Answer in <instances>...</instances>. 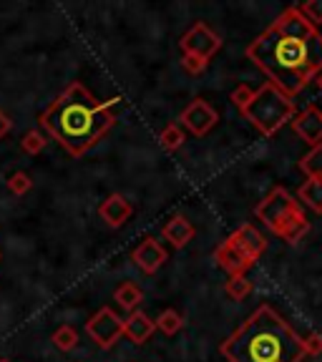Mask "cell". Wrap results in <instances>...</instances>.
<instances>
[{"instance_id": "cell-21", "label": "cell", "mask_w": 322, "mask_h": 362, "mask_svg": "<svg viewBox=\"0 0 322 362\" xmlns=\"http://www.w3.org/2000/svg\"><path fill=\"white\" fill-rule=\"evenodd\" d=\"M53 345L58 347L61 352H71L76 345H79V332H76L71 325H61V327L53 332Z\"/></svg>"}, {"instance_id": "cell-28", "label": "cell", "mask_w": 322, "mask_h": 362, "mask_svg": "<svg viewBox=\"0 0 322 362\" xmlns=\"http://www.w3.org/2000/svg\"><path fill=\"white\" fill-rule=\"evenodd\" d=\"M11 129H13L11 116H8L6 111H0V139H6V136L11 134Z\"/></svg>"}, {"instance_id": "cell-14", "label": "cell", "mask_w": 322, "mask_h": 362, "mask_svg": "<svg viewBox=\"0 0 322 362\" xmlns=\"http://www.w3.org/2000/svg\"><path fill=\"white\" fill-rule=\"evenodd\" d=\"M156 332V325L149 320L144 312H131L129 320H124V334L134 342V345H144L151 339V334Z\"/></svg>"}, {"instance_id": "cell-12", "label": "cell", "mask_w": 322, "mask_h": 362, "mask_svg": "<svg viewBox=\"0 0 322 362\" xmlns=\"http://www.w3.org/2000/svg\"><path fill=\"white\" fill-rule=\"evenodd\" d=\"M292 129L294 134L300 136L302 141L310 144L312 146H317V144L322 141V113L317 106H307L302 113H297L292 119Z\"/></svg>"}, {"instance_id": "cell-19", "label": "cell", "mask_w": 322, "mask_h": 362, "mask_svg": "<svg viewBox=\"0 0 322 362\" xmlns=\"http://www.w3.org/2000/svg\"><path fill=\"white\" fill-rule=\"evenodd\" d=\"M252 289H255V284L249 282L244 274H237V277H229L224 282V292L226 297H232L234 302H242L247 294H252Z\"/></svg>"}, {"instance_id": "cell-27", "label": "cell", "mask_w": 322, "mask_h": 362, "mask_svg": "<svg viewBox=\"0 0 322 362\" xmlns=\"http://www.w3.org/2000/svg\"><path fill=\"white\" fill-rule=\"evenodd\" d=\"M302 342H305V352H307V355H320V352H322V334L312 332V334H307Z\"/></svg>"}, {"instance_id": "cell-18", "label": "cell", "mask_w": 322, "mask_h": 362, "mask_svg": "<svg viewBox=\"0 0 322 362\" xmlns=\"http://www.w3.org/2000/svg\"><path fill=\"white\" fill-rule=\"evenodd\" d=\"M184 141H187V136H184V129H181L179 124H169L161 129V134H159V144H161V148L169 153L179 151L181 146H184Z\"/></svg>"}, {"instance_id": "cell-9", "label": "cell", "mask_w": 322, "mask_h": 362, "mask_svg": "<svg viewBox=\"0 0 322 362\" xmlns=\"http://www.w3.org/2000/svg\"><path fill=\"white\" fill-rule=\"evenodd\" d=\"M217 121H219V113L204 98H194L179 116V126L192 131V136H207L217 126Z\"/></svg>"}, {"instance_id": "cell-15", "label": "cell", "mask_w": 322, "mask_h": 362, "mask_svg": "<svg viewBox=\"0 0 322 362\" xmlns=\"http://www.w3.org/2000/svg\"><path fill=\"white\" fill-rule=\"evenodd\" d=\"M113 302L121 307L124 312H136V307L142 305L144 302V292H142V287L139 284H134V282H124V284H119L116 287V292H113Z\"/></svg>"}, {"instance_id": "cell-13", "label": "cell", "mask_w": 322, "mask_h": 362, "mask_svg": "<svg viewBox=\"0 0 322 362\" xmlns=\"http://www.w3.org/2000/svg\"><path fill=\"white\" fill-rule=\"evenodd\" d=\"M161 234H164L166 242H171V247H174V249H184L194 239L197 229H194V224L184 214H174V216H169V219L164 221V226H161Z\"/></svg>"}, {"instance_id": "cell-23", "label": "cell", "mask_w": 322, "mask_h": 362, "mask_svg": "<svg viewBox=\"0 0 322 362\" xmlns=\"http://www.w3.org/2000/svg\"><path fill=\"white\" fill-rule=\"evenodd\" d=\"M45 144H48V139H45L40 131H28V134L23 136L21 141V148L25 153H30V156H35V153H40L45 148Z\"/></svg>"}, {"instance_id": "cell-3", "label": "cell", "mask_w": 322, "mask_h": 362, "mask_svg": "<svg viewBox=\"0 0 322 362\" xmlns=\"http://www.w3.org/2000/svg\"><path fill=\"white\" fill-rule=\"evenodd\" d=\"M226 362H302L305 342L270 305L257 307L219 347Z\"/></svg>"}, {"instance_id": "cell-11", "label": "cell", "mask_w": 322, "mask_h": 362, "mask_svg": "<svg viewBox=\"0 0 322 362\" xmlns=\"http://www.w3.org/2000/svg\"><path fill=\"white\" fill-rule=\"evenodd\" d=\"M131 214H134V204H131V199L124 197V194H111V197L103 199L101 206H98V216H101L111 229L124 226L126 221L131 219Z\"/></svg>"}, {"instance_id": "cell-1", "label": "cell", "mask_w": 322, "mask_h": 362, "mask_svg": "<svg viewBox=\"0 0 322 362\" xmlns=\"http://www.w3.org/2000/svg\"><path fill=\"white\" fill-rule=\"evenodd\" d=\"M247 58L275 88L294 98L322 74V33L300 13L287 8L262 35L247 45Z\"/></svg>"}, {"instance_id": "cell-5", "label": "cell", "mask_w": 322, "mask_h": 362, "mask_svg": "<svg viewBox=\"0 0 322 362\" xmlns=\"http://www.w3.org/2000/svg\"><path fill=\"white\" fill-rule=\"evenodd\" d=\"M242 116L255 126L262 136H275L282 126L292 124L297 116V108L289 96H284L282 90L267 81L262 88L255 90V96L247 106L242 108Z\"/></svg>"}, {"instance_id": "cell-31", "label": "cell", "mask_w": 322, "mask_h": 362, "mask_svg": "<svg viewBox=\"0 0 322 362\" xmlns=\"http://www.w3.org/2000/svg\"><path fill=\"white\" fill-rule=\"evenodd\" d=\"M320 113H322V111H320Z\"/></svg>"}, {"instance_id": "cell-29", "label": "cell", "mask_w": 322, "mask_h": 362, "mask_svg": "<svg viewBox=\"0 0 322 362\" xmlns=\"http://www.w3.org/2000/svg\"><path fill=\"white\" fill-rule=\"evenodd\" d=\"M317 83H320V88H322V74H320V78H317Z\"/></svg>"}, {"instance_id": "cell-16", "label": "cell", "mask_w": 322, "mask_h": 362, "mask_svg": "<svg viewBox=\"0 0 322 362\" xmlns=\"http://www.w3.org/2000/svg\"><path fill=\"white\" fill-rule=\"evenodd\" d=\"M297 199H300L305 206H310L315 214H322V181L307 179L300 189H297Z\"/></svg>"}, {"instance_id": "cell-2", "label": "cell", "mask_w": 322, "mask_h": 362, "mask_svg": "<svg viewBox=\"0 0 322 362\" xmlns=\"http://www.w3.org/2000/svg\"><path fill=\"white\" fill-rule=\"evenodd\" d=\"M116 98L98 101L84 83H71L40 113V129L58 141L74 158L96 146L116 126Z\"/></svg>"}, {"instance_id": "cell-6", "label": "cell", "mask_w": 322, "mask_h": 362, "mask_svg": "<svg viewBox=\"0 0 322 362\" xmlns=\"http://www.w3.org/2000/svg\"><path fill=\"white\" fill-rule=\"evenodd\" d=\"M267 239L255 224H242L237 232H232L224 242L217 247L214 259L229 277L244 274L249 267H255V262L265 255Z\"/></svg>"}, {"instance_id": "cell-10", "label": "cell", "mask_w": 322, "mask_h": 362, "mask_svg": "<svg viewBox=\"0 0 322 362\" xmlns=\"http://www.w3.org/2000/svg\"><path fill=\"white\" fill-rule=\"evenodd\" d=\"M131 259L144 274H156L166 262V249L156 242L154 237H146L139 247L131 252Z\"/></svg>"}, {"instance_id": "cell-17", "label": "cell", "mask_w": 322, "mask_h": 362, "mask_svg": "<svg viewBox=\"0 0 322 362\" xmlns=\"http://www.w3.org/2000/svg\"><path fill=\"white\" fill-rule=\"evenodd\" d=\"M300 169L307 179H317L322 181V144L312 146L305 156L300 158Z\"/></svg>"}, {"instance_id": "cell-7", "label": "cell", "mask_w": 322, "mask_h": 362, "mask_svg": "<svg viewBox=\"0 0 322 362\" xmlns=\"http://www.w3.org/2000/svg\"><path fill=\"white\" fill-rule=\"evenodd\" d=\"M179 45H181V53H184V56L202 58V61L209 63L212 58L219 53L222 38L207 25V23H194L192 28L184 33V38L179 40Z\"/></svg>"}, {"instance_id": "cell-24", "label": "cell", "mask_w": 322, "mask_h": 362, "mask_svg": "<svg viewBox=\"0 0 322 362\" xmlns=\"http://www.w3.org/2000/svg\"><path fill=\"white\" fill-rule=\"evenodd\" d=\"M300 13L312 23V25H322V0H307L300 6Z\"/></svg>"}, {"instance_id": "cell-22", "label": "cell", "mask_w": 322, "mask_h": 362, "mask_svg": "<svg viewBox=\"0 0 322 362\" xmlns=\"http://www.w3.org/2000/svg\"><path fill=\"white\" fill-rule=\"evenodd\" d=\"M30 189H33V179L25 171H16V174L8 176V192L16 194V197H25Z\"/></svg>"}, {"instance_id": "cell-20", "label": "cell", "mask_w": 322, "mask_h": 362, "mask_svg": "<svg viewBox=\"0 0 322 362\" xmlns=\"http://www.w3.org/2000/svg\"><path fill=\"white\" fill-rule=\"evenodd\" d=\"M154 325H156V329H161L166 337H171V334H176L184 327V320H181V315L176 310H161V315L154 320Z\"/></svg>"}, {"instance_id": "cell-26", "label": "cell", "mask_w": 322, "mask_h": 362, "mask_svg": "<svg viewBox=\"0 0 322 362\" xmlns=\"http://www.w3.org/2000/svg\"><path fill=\"white\" fill-rule=\"evenodd\" d=\"M181 66H184V71H187V74L199 76V74H204V71H207V66H209V63L202 61V58H194V56H181Z\"/></svg>"}, {"instance_id": "cell-4", "label": "cell", "mask_w": 322, "mask_h": 362, "mask_svg": "<svg viewBox=\"0 0 322 362\" xmlns=\"http://www.w3.org/2000/svg\"><path fill=\"white\" fill-rule=\"evenodd\" d=\"M255 216L275 234V237L282 239L284 244H297L310 232V221H307L300 202H297L284 187L272 189V192L257 204Z\"/></svg>"}, {"instance_id": "cell-8", "label": "cell", "mask_w": 322, "mask_h": 362, "mask_svg": "<svg viewBox=\"0 0 322 362\" xmlns=\"http://www.w3.org/2000/svg\"><path fill=\"white\" fill-rule=\"evenodd\" d=\"M86 334H88L101 350H108V347L116 345L119 337L124 334V320H121L111 307H101V310L86 322Z\"/></svg>"}, {"instance_id": "cell-30", "label": "cell", "mask_w": 322, "mask_h": 362, "mask_svg": "<svg viewBox=\"0 0 322 362\" xmlns=\"http://www.w3.org/2000/svg\"><path fill=\"white\" fill-rule=\"evenodd\" d=\"M0 362H11V360H0Z\"/></svg>"}, {"instance_id": "cell-25", "label": "cell", "mask_w": 322, "mask_h": 362, "mask_svg": "<svg viewBox=\"0 0 322 362\" xmlns=\"http://www.w3.org/2000/svg\"><path fill=\"white\" fill-rule=\"evenodd\" d=\"M252 96H255V90L249 88V86H247V83H239V86H237V88H234V90H232V96H229V101H232V103H234V106H237V108H239V111H242V108H244V106H247V103H249V101H252Z\"/></svg>"}]
</instances>
